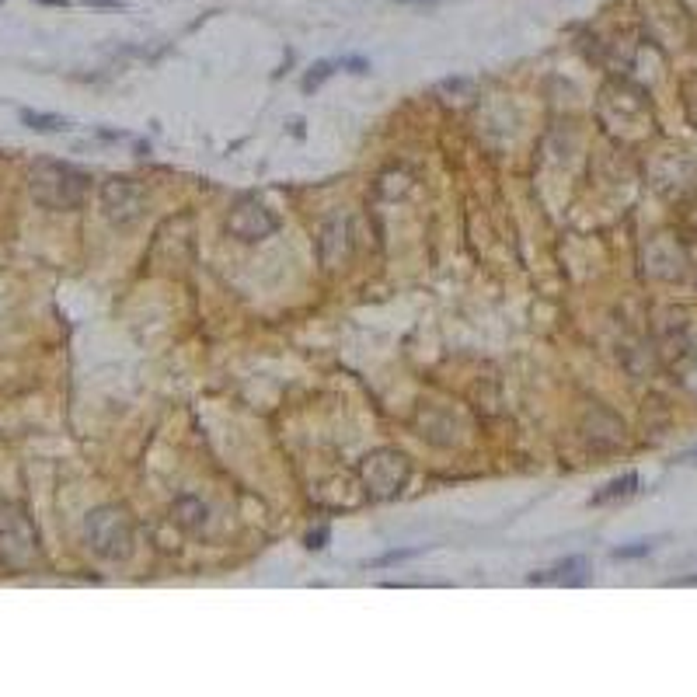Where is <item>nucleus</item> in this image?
Instances as JSON below:
<instances>
[{
	"mask_svg": "<svg viewBox=\"0 0 697 697\" xmlns=\"http://www.w3.org/2000/svg\"><path fill=\"white\" fill-rule=\"evenodd\" d=\"M398 4H439V0H398Z\"/></svg>",
	"mask_w": 697,
	"mask_h": 697,
	"instance_id": "nucleus-19",
	"label": "nucleus"
},
{
	"mask_svg": "<svg viewBox=\"0 0 697 697\" xmlns=\"http://www.w3.org/2000/svg\"><path fill=\"white\" fill-rule=\"evenodd\" d=\"M638 484H642V478L635 471L631 475H620V478L603 484L596 495H590V506H607V502H617V499H631L638 492Z\"/></svg>",
	"mask_w": 697,
	"mask_h": 697,
	"instance_id": "nucleus-9",
	"label": "nucleus"
},
{
	"mask_svg": "<svg viewBox=\"0 0 697 697\" xmlns=\"http://www.w3.org/2000/svg\"><path fill=\"white\" fill-rule=\"evenodd\" d=\"M279 231V220L272 216V210H266L258 199H241L231 216H227V234L238 238L241 244L266 241Z\"/></svg>",
	"mask_w": 697,
	"mask_h": 697,
	"instance_id": "nucleus-6",
	"label": "nucleus"
},
{
	"mask_svg": "<svg viewBox=\"0 0 697 697\" xmlns=\"http://www.w3.org/2000/svg\"><path fill=\"white\" fill-rule=\"evenodd\" d=\"M35 562H39V534L28 512L18 502H4L0 506V565L14 572H28Z\"/></svg>",
	"mask_w": 697,
	"mask_h": 697,
	"instance_id": "nucleus-3",
	"label": "nucleus"
},
{
	"mask_svg": "<svg viewBox=\"0 0 697 697\" xmlns=\"http://www.w3.org/2000/svg\"><path fill=\"white\" fill-rule=\"evenodd\" d=\"M648 551H652V544H648V540H638L635 548H617L614 558H642V555H648Z\"/></svg>",
	"mask_w": 697,
	"mask_h": 697,
	"instance_id": "nucleus-13",
	"label": "nucleus"
},
{
	"mask_svg": "<svg viewBox=\"0 0 697 697\" xmlns=\"http://www.w3.org/2000/svg\"><path fill=\"white\" fill-rule=\"evenodd\" d=\"M102 210L115 227H130L147 213V188L133 178H108L102 186Z\"/></svg>",
	"mask_w": 697,
	"mask_h": 697,
	"instance_id": "nucleus-5",
	"label": "nucleus"
},
{
	"mask_svg": "<svg viewBox=\"0 0 697 697\" xmlns=\"http://www.w3.org/2000/svg\"><path fill=\"white\" fill-rule=\"evenodd\" d=\"M28 192L46 210H81L91 195V175L63 161H35L28 171Z\"/></svg>",
	"mask_w": 697,
	"mask_h": 697,
	"instance_id": "nucleus-1",
	"label": "nucleus"
},
{
	"mask_svg": "<svg viewBox=\"0 0 697 697\" xmlns=\"http://www.w3.org/2000/svg\"><path fill=\"white\" fill-rule=\"evenodd\" d=\"M412 478L408 457L398 450H374L359 460V482L367 488L370 499H398L404 492V484Z\"/></svg>",
	"mask_w": 697,
	"mask_h": 697,
	"instance_id": "nucleus-4",
	"label": "nucleus"
},
{
	"mask_svg": "<svg viewBox=\"0 0 697 697\" xmlns=\"http://www.w3.org/2000/svg\"><path fill=\"white\" fill-rule=\"evenodd\" d=\"M335 67H339V59H321V63H314V67L307 70V77H303V91H307V95L318 91V87L335 74Z\"/></svg>",
	"mask_w": 697,
	"mask_h": 697,
	"instance_id": "nucleus-11",
	"label": "nucleus"
},
{
	"mask_svg": "<svg viewBox=\"0 0 697 697\" xmlns=\"http://www.w3.org/2000/svg\"><path fill=\"white\" fill-rule=\"evenodd\" d=\"M22 122L35 133H67L70 122L63 115H50V112H35V108H22Z\"/></svg>",
	"mask_w": 697,
	"mask_h": 697,
	"instance_id": "nucleus-10",
	"label": "nucleus"
},
{
	"mask_svg": "<svg viewBox=\"0 0 697 697\" xmlns=\"http://www.w3.org/2000/svg\"><path fill=\"white\" fill-rule=\"evenodd\" d=\"M35 4H46V7H67L70 0H35Z\"/></svg>",
	"mask_w": 697,
	"mask_h": 697,
	"instance_id": "nucleus-17",
	"label": "nucleus"
},
{
	"mask_svg": "<svg viewBox=\"0 0 697 697\" xmlns=\"http://www.w3.org/2000/svg\"><path fill=\"white\" fill-rule=\"evenodd\" d=\"M339 67H342V70H352V74H370V63H367L363 56H342Z\"/></svg>",
	"mask_w": 697,
	"mask_h": 697,
	"instance_id": "nucleus-12",
	"label": "nucleus"
},
{
	"mask_svg": "<svg viewBox=\"0 0 697 697\" xmlns=\"http://www.w3.org/2000/svg\"><path fill=\"white\" fill-rule=\"evenodd\" d=\"M586 568H590L586 558H565V562L551 565V568H544V572H534V575H530V583H534V586H551V583L575 586V583H583V579H586Z\"/></svg>",
	"mask_w": 697,
	"mask_h": 697,
	"instance_id": "nucleus-7",
	"label": "nucleus"
},
{
	"mask_svg": "<svg viewBox=\"0 0 697 697\" xmlns=\"http://www.w3.org/2000/svg\"><path fill=\"white\" fill-rule=\"evenodd\" d=\"M680 460H683V464H694V460H697V447H694V450H687V454L680 457Z\"/></svg>",
	"mask_w": 697,
	"mask_h": 697,
	"instance_id": "nucleus-18",
	"label": "nucleus"
},
{
	"mask_svg": "<svg viewBox=\"0 0 697 697\" xmlns=\"http://www.w3.org/2000/svg\"><path fill=\"white\" fill-rule=\"evenodd\" d=\"M324 544H328V527H318V530L307 534V548H311V551H321Z\"/></svg>",
	"mask_w": 697,
	"mask_h": 697,
	"instance_id": "nucleus-14",
	"label": "nucleus"
},
{
	"mask_svg": "<svg viewBox=\"0 0 697 697\" xmlns=\"http://www.w3.org/2000/svg\"><path fill=\"white\" fill-rule=\"evenodd\" d=\"M84 540L87 548L105 558V562H126L133 555L136 530L130 512L119 510V506H98V510L87 512L84 520Z\"/></svg>",
	"mask_w": 697,
	"mask_h": 697,
	"instance_id": "nucleus-2",
	"label": "nucleus"
},
{
	"mask_svg": "<svg viewBox=\"0 0 697 697\" xmlns=\"http://www.w3.org/2000/svg\"><path fill=\"white\" fill-rule=\"evenodd\" d=\"M412 555H419V551H391V555H384V558H376V562H370V565L380 568V565H394V562H402V558H412Z\"/></svg>",
	"mask_w": 697,
	"mask_h": 697,
	"instance_id": "nucleus-15",
	"label": "nucleus"
},
{
	"mask_svg": "<svg viewBox=\"0 0 697 697\" xmlns=\"http://www.w3.org/2000/svg\"><path fill=\"white\" fill-rule=\"evenodd\" d=\"M206 516H210V510H206L199 499H192V495L178 499V502L171 506V520H175L182 530H188V534H199V530L206 527Z\"/></svg>",
	"mask_w": 697,
	"mask_h": 697,
	"instance_id": "nucleus-8",
	"label": "nucleus"
},
{
	"mask_svg": "<svg viewBox=\"0 0 697 697\" xmlns=\"http://www.w3.org/2000/svg\"><path fill=\"white\" fill-rule=\"evenodd\" d=\"M81 4H87V7H122L126 0H81Z\"/></svg>",
	"mask_w": 697,
	"mask_h": 697,
	"instance_id": "nucleus-16",
	"label": "nucleus"
}]
</instances>
